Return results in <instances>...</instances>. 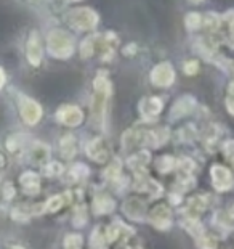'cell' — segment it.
I'll return each instance as SVG.
<instances>
[{
    "mask_svg": "<svg viewBox=\"0 0 234 249\" xmlns=\"http://www.w3.org/2000/svg\"><path fill=\"white\" fill-rule=\"evenodd\" d=\"M49 50L56 58H67L72 53V40L66 33L55 31L49 36Z\"/></svg>",
    "mask_w": 234,
    "mask_h": 249,
    "instance_id": "cell-1",
    "label": "cell"
},
{
    "mask_svg": "<svg viewBox=\"0 0 234 249\" xmlns=\"http://www.w3.org/2000/svg\"><path fill=\"white\" fill-rule=\"evenodd\" d=\"M69 21H71V24L77 29H90L97 24V15L87 8L74 10V12L69 15Z\"/></svg>",
    "mask_w": 234,
    "mask_h": 249,
    "instance_id": "cell-2",
    "label": "cell"
},
{
    "mask_svg": "<svg viewBox=\"0 0 234 249\" xmlns=\"http://www.w3.org/2000/svg\"><path fill=\"white\" fill-rule=\"evenodd\" d=\"M233 176L226 167L223 166H214L212 167V183L218 192H226L233 187Z\"/></svg>",
    "mask_w": 234,
    "mask_h": 249,
    "instance_id": "cell-3",
    "label": "cell"
},
{
    "mask_svg": "<svg viewBox=\"0 0 234 249\" xmlns=\"http://www.w3.org/2000/svg\"><path fill=\"white\" fill-rule=\"evenodd\" d=\"M19 111H21V116H23V119L28 124L39 123V119L42 118L40 107L34 102V100H31V98H21Z\"/></svg>",
    "mask_w": 234,
    "mask_h": 249,
    "instance_id": "cell-4",
    "label": "cell"
},
{
    "mask_svg": "<svg viewBox=\"0 0 234 249\" xmlns=\"http://www.w3.org/2000/svg\"><path fill=\"white\" fill-rule=\"evenodd\" d=\"M56 119L69 127H76L82 123L84 114L77 107H63L56 113Z\"/></svg>",
    "mask_w": 234,
    "mask_h": 249,
    "instance_id": "cell-5",
    "label": "cell"
},
{
    "mask_svg": "<svg viewBox=\"0 0 234 249\" xmlns=\"http://www.w3.org/2000/svg\"><path fill=\"white\" fill-rule=\"evenodd\" d=\"M173 70L172 66L168 65V63H162V65H159L154 68V71L151 74V79L152 82L156 84V86H161V87H167L170 84L173 82Z\"/></svg>",
    "mask_w": 234,
    "mask_h": 249,
    "instance_id": "cell-6",
    "label": "cell"
},
{
    "mask_svg": "<svg viewBox=\"0 0 234 249\" xmlns=\"http://www.w3.org/2000/svg\"><path fill=\"white\" fill-rule=\"evenodd\" d=\"M150 220L152 222V225L156 227V229H161V230H166L170 227V222H172V214H170V211L167 206H157V208H154L150 214Z\"/></svg>",
    "mask_w": 234,
    "mask_h": 249,
    "instance_id": "cell-7",
    "label": "cell"
},
{
    "mask_svg": "<svg viewBox=\"0 0 234 249\" xmlns=\"http://www.w3.org/2000/svg\"><path fill=\"white\" fill-rule=\"evenodd\" d=\"M124 211L125 214L134 220H143L146 214V206L141 199L138 198H130L124 203Z\"/></svg>",
    "mask_w": 234,
    "mask_h": 249,
    "instance_id": "cell-8",
    "label": "cell"
},
{
    "mask_svg": "<svg viewBox=\"0 0 234 249\" xmlns=\"http://www.w3.org/2000/svg\"><path fill=\"white\" fill-rule=\"evenodd\" d=\"M87 153L92 160L98 161V162H104L109 156V150L106 148L103 139H95L90 142L87 146Z\"/></svg>",
    "mask_w": 234,
    "mask_h": 249,
    "instance_id": "cell-9",
    "label": "cell"
},
{
    "mask_svg": "<svg viewBox=\"0 0 234 249\" xmlns=\"http://www.w3.org/2000/svg\"><path fill=\"white\" fill-rule=\"evenodd\" d=\"M162 111V102L159 98H146L141 103V114L146 121H154Z\"/></svg>",
    "mask_w": 234,
    "mask_h": 249,
    "instance_id": "cell-10",
    "label": "cell"
},
{
    "mask_svg": "<svg viewBox=\"0 0 234 249\" xmlns=\"http://www.w3.org/2000/svg\"><path fill=\"white\" fill-rule=\"evenodd\" d=\"M28 58L34 66H37L42 60V47H40V39L35 33L31 34L29 42H28Z\"/></svg>",
    "mask_w": 234,
    "mask_h": 249,
    "instance_id": "cell-11",
    "label": "cell"
},
{
    "mask_svg": "<svg viewBox=\"0 0 234 249\" xmlns=\"http://www.w3.org/2000/svg\"><path fill=\"white\" fill-rule=\"evenodd\" d=\"M19 183L28 195H35L37 192H39L40 177L34 172H26L19 177Z\"/></svg>",
    "mask_w": 234,
    "mask_h": 249,
    "instance_id": "cell-12",
    "label": "cell"
},
{
    "mask_svg": "<svg viewBox=\"0 0 234 249\" xmlns=\"http://www.w3.org/2000/svg\"><path fill=\"white\" fill-rule=\"evenodd\" d=\"M167 139H168V130L166 129V127L157 129V130L145 132V143L152 146V148H157V146L164 145V143L167 142Z\"/></svg>",
    "mask_w": 234,
    "mask_h": 249,
    "instance_id": "cell-13",
    "label": "cell"
},
{
    "mask_svg": "<svg viewBox=\"0 0 234 249\" xmlns=\"http://www.w3.org/2000/svg\"><path fill=\"white\" fill-rule=\"evenodd\" d=\"M116 208V203L113 198H109L108 195H97L93 199V209L97 214H108L113 213Z\"/></svg>",
    "mask_w": 234,
    "mask_h": 249,
    "instance_id": "cell-14",
    "label": "cell"
},
{
    "mask_svg": "<svg viewBox=\"0 0 234 249\" xmlns=\"http://www.w3.org/2000/svg\"><path fill=\"white\" fill-rule=\"evenodd\" d=\"M29 156L31 160L37 164H47L49 162V158H50V148L44 145V143H34L29 150Z\"/></svg>",
    "mask_w": 234,
    "mask_h": 249,
    "instance_id": "cell-15",
    "label": "cell"
},
{
    "mask_svg": "<svg viewBox=\"0 0 234 249\" xmlns=\"http://www.w3.org/2000/svg\"><path fill=\"white\" fill-rule=\"evenodd\" d=\"M193 108H194V100L191 97H184L182 100H178V102L173 105L172 111H170V118H172V119L183 118V116L188 114Z\"/></svg>",
    "mask_w": 234,
    "mask_h": 249,
    "instance_id": "cell-16",
    "label": "cell"
},
{
    "mask_svg": "<svg viewBox=\"0 0 234 249\" xmlns=\"http://www.w3.org/2000/svg\"><path fill=\"white\" fill-rule=\"evenodd\" d=\"M122 143H124L125 150H129L130 146L140 145V143H145V132H138V130L125 132L124 137H122Z\"/></svg>",
    "mask_w": 234,
    "mask_h": 249,
    "instance_id": "cell-17",
    "label": "cell"
},
{
    "mask_svg": "<svg viewBox=\"0 0 234 249\" xmlns=\"http://www.w3.org/2000/svg\"><path fill=\"white\" fill-rule=\"evenodd\" d=\"M183 227H184L186 230H188V233H189L191 236L196 238V240L204 235V229H202L201 222L198 219H194V217H189V219H186L183 222Z\"/></svg>",
    "mask_w": 234,
    "mask_h": 249,
    "instance_id": "cell-18",
    "label": "cell"
},
{
    "mask_svg": "<svg viewBox=\"0 0 234 249\" xmlns=\"http://www.w3.org/2000/svg\"><path fill=\"white\" fill-rule=\"evenodd\" d=\"M61 155L66 160H71V158L76 155V140H74L72 135H66L65 139L61 140Z\"/></svg>",
    "mask_w": 234,
    "mask_h": 249,
    "instance_id": "cell-19",
    "label": "cell"
},
{
    "mask_svg": "<svg viewBox=\"0 0 234 249\" xmlns=\"http://www.w3.org/2000/svg\"><path fill=\"white\" fill-rule=\"evenodd\" d=\"M148 162H150V153L141 151V153H138V155H135L134 158H130L129 166L138 172V171H143V167H145Z\"/></svg>",
    "mask_w": 234,
    "mask_h": 249,
    "instance_id": "cell-20",
    "label": "cell"
},
{
    "mask_svg": "<svg viewBox=\"0 0 234 249\" xmlns=\"http://www.w3.org/2000/svg\"><path fill=\"white\" fill-rule=\"evenodd\" d=\"M207 208V201L202 196H194L188 201V211L189 213H204V209Z\"/></svg>",
    "mask_w": 234,
    "mask_h": 249,
    "instance_id": "cell-21",
    "label": "cell"
},
{
    "mask_svg": "<svg viewBox=\"0 0 234 249\" xmlns=\"http://www.w3.org/2000/svg\"><path fill=\"white\" fill-rule=\"evenodd\" d=\"M156 166L161 172L167 174V172L172 171L173 167H177V161H175V158H172V156H164L157 161Z\"/></svg>",
    "mask_w": 234,
    "mask_h": 249,
    "instance_id": "cell-22",
    "label": "cell"
},
{
    "mask_svg": "<svg viewBox=\"0 0 234 249\" xmlns=\"http://www.w3.org/2000/svg\"><path fill=\"white\" fill-rule=\"evenodd\" d=\"M104 177L108 180H116L120 177V162L119 161H113L108 166V169L104 171Z\"/></svg>",
    "mask_w": 234,
    "mask_h": 249,
    "instance_id": "cell-23",
    "label": "cell"
},
{
    "mask_svg": "<svg viewBox=\"0 0 234 249\" xmlns=\"http://www.w3.org/2000/svg\"><path fill=\"white\" fill-rule=\"evenodd\" d=\"M124 229V225H120V224H113V225H109L108 227V230H106V236H104V240L108 241V243H113L117 236H120V230Z\"/></svg>",
    "mask_w": 234,
    "mask_h": 249,
    "instance_id": "cell-24",
    "label": "cell"
},
{
    "mask_svg": "<svg viewBox=\"0 0 234 249\" xmlns=\"http://www.w3.org/2000/svg\"><path fill=\"white\" fill-rule=\"evenodd\" d=\"M82 236L79 235H67L65 240V248L66 249H81L82 248Z\"/></svg>",
    "mask_w": 234,
    "mask_h": 249,
    "instance_id": "cell-25",
    "label": "cell"
},
{
    "mask_svg": "<svg viewBox=\"0 0 234 249\" xmlns=\"http://www.w3.org/2000/svg\"><path fill=\"white\" fill-rule=\"evenodd\" d=\"M7 148L12 153H18L21 148H23V140H21L19 135H12L7 140Z\"/></svg>",
    "mask_w": 234,
    "mask_h": 249,
    "instance_id": "cell-26",
    "label": "cell"
},
{
    "mask_svg": "<svg viewBox=\"0 0 234 249\" xmlns=\"http://www.w3.org/2000/svg\"><path fill=\"white\" fill-rule=\"evenodd\" d=\"M63 206V196H51V198L47 201L45 204V211H49V213H55Z\"/></svg>",
    "mask_w": 234,
    "mask_h": 249,
    "instance_id": "cell-27",
    "label": "cell"
},
{
    "mask_svg": "<svg viewBox=\"0 0 234 249\" xmlns=\"http://www.w3.org/2000/svg\"><path fill=\"white\" fill-rule=\"evenodd\" d=\"M198 245L201 249H217V240L212 236L202 235L201 238H198Z\"/></svg>",
    "mask_w": 234,
    "mask_h": 249,
    "instance_id": "cell-28",
    "label": "cell"
},
{
    "mask_svg": "<svg viewBox=\"0 0 234 249\" xmlns=\"http://www.w3.org/2000/svg\"><path fill=\"white\" fill-rule=\"evenodd\" d=\"M61 172H63V166L60 162L53 161V162H49L45 166V174H47V176H50V177L51 176H60Z\"/></svg>",
    "mask_w": 234,
    "mask_h": 249,
    "instance_id": "cell-29",
    "label": "cell"
},
{
    "mask_svg": "<svg viewBox=\"0 0 234 249\" xmlns=\"http://www.w3.org/2000/svg\"><path fill=\"white\" fill-rule=\"evenodd\" d=\"M104 243H106V240L100 235V229L93 230V233H92V248L93 249H103Z\"/></svg>",
    "mask_w": 234,
    "mask_h": 249,
    "instance_id": "cell-30",
    "label": "cell"
},
{
    "mask_svg": "<svg viewBox=\"0 0 234 249\" xmlns=\"http://www.w3.org/2000/svg\"><path fill=\"white\" fill-rule=\"evenodd\" d=\"M177 167L180 169L182 172H184V174H188V172H191L194 169V162L193 161H189V160H182V161H178L177 162Z\"/></svg>",
    "mask_w": 234,
    "mask_h": 249,
    "instance_id": "cell-31",
    "label": "cell"
},
{
    "mask_svg": "<svg viewBox=\"0 0 234 249\" xmlns=\"http://www.w3.org/2000/svg\"><path fill=\"white\" fill-rule=\"evenodd\" d=\"M223 151H225V155H226L228 160H230L234 164V140L228 142L226 145L223 146Z\"/></svg>",
    "mask_w": 234,
    "mask_h": 249,
    "instance_id": "cell-32",
    "label": "cell"
},
{
    "mask_svg": "<svg viewBox=\"0 0 234 249\" xmlns=\"http://www.w3.org/2000/svg\"><path fill=\"white\" fill-rule=\"evenodd\" d=\"M199 15H196V13H191L188 18H186V24L189 26V28H196V26L199 24Z\"/></svg>",
    "mask_w": 234,
    "mask_h": 249,
    "instance_id": "cell-33",
    "label": "cell"
},
{
    "mask_svg": "<svg viewBox=\"0 0 234 249\" xmlns=\"http://www.w3.org/2000/svg\"><path fill=\"white\" fill-rule=\"evenodd\" d=\"M196 68H198V63H196V61L188 63V65H186V72H188V74H193V72H196Z\"/></svg>",
    "mask_w": 234,
    "mask_h": 249,
    "instance_id": "cell-34",
    "label": "cell"
},
{
    "mask_svg": "<svg viewBox=\"0 0 234 249\" xmlns=\"http://www.w3.org/2000/svg\"><path fill=\"white\" fill-rule=\"evenodd\" d=\"M7 158H5V155H3V153L2 151H0V169H5V167H7Z\"/></svg>",
    "mask_w": 234,
    "mask_h": 249,
    "instance_id": "cell-35",
    "label": "cell"
},
{
    "mask_svg": "<svg viewBox=\"0 0 234 249\" xmlns=\"http://www.w3.org/2000/svg\"><path fill=\"white\" fill-rule=\"evenodd\" d=\"M3 82H5V74H3L2 70H0V87L3 86Z\"/></svg>",
    "mask_w": 234,
    "mask_h": 249,
    "instance_id": "cell-36",
    "label": "cell"
},
{
    "mask_svg": "<svg viewBox=\"0 0 234 249\" xmlns=\"http://www.w3.org/2000/svg\"><path fill=\"white\" fill-rule=\"evenodd\" d=\"M10 249H23V248H21V246H12Z\"/></svg>",
    "mask_w": 234,
    "mask_h": 249,
    "instance_id": "cell-37",
    "label": "cell"
},
{
    "mask_svg": "<svg viewBox=\"0 0 234 249\" xmlns=\"http://www.w3.org/2000/svg\"><path fill=\"white\" fill-rule=\"evenodd\" d=\"M231 217H234V206L231 208Z\"/></svg>",
    "mask_w": 234,
    "mask_h": 249,
    "instance_id": "cell-38",
    "label": "cell"
},
{
    "mask_svg": "<svg viewBox=\"0 0 234 249\" xmlns=\"http://www.w3.org/2000/svg\"><path fill=\"white\" fill-rule=\"evenodd\" d=\"M135 249H140V248H135Z\"/></svg>",
    "mask_w": 234,
    "mask_h": 249,
    "instance_id": "cell-39",
    "label": "cell"
}]
</instances>
